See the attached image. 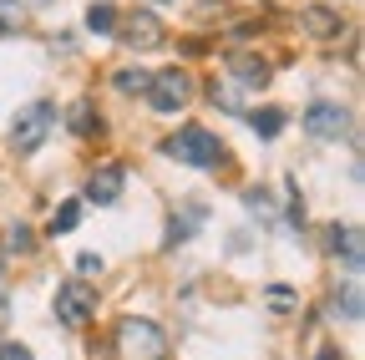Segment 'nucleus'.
<instances>
[{
  "mask_svg": "<svg viewBox=\"0 0 365 360\" xmlns=\"http://www.w3.org/2000/svg\"><path fill=\"white\" fill-rule=\"evenodd\" d=\"M163 355H168V335L153 320L127 314V320L117 325V360H163Z\"/></svg>",
  "mask_w": 365,
  "mask_h": 360,
  "instance_id": "f257e3e1",
  "label": "nucleus"
},
{
  "mask_svg": "<svg viewBox=\"0 0 365 360\" xmlns=\"http://www.w3.org/2000/svg\"><path fill=\"white\" fill-rule=\"evenodd\" d=\"M163 153L178 158V163H188V168H218L223 163V148H218V138L208 127H178L163 143Z\"/></svg>",
  "mask_w": 365,
  "mask_h": 360,
  "instance_id": "f03ea898",
  "label": "nucleus"
},
{
  "mask_svg": "<svg viewBox=\"0 0 365 360\" xmlns=\"http://www.w3.org/2000/svg\"><path fill=\"white\" fill-rule=\"evenodd\" d=\"M46 132H51V107H46V102H31V107H21L16 122H11V148H16L21 158H31L36 148H46Z\"/></svg>",
  "mask_w": 365,
  "mask_h": 360,
  "instance_id": "7ed1b4c3",
  "label": "nucleus"
},
{
  "mask_svg": "<svg viewBox=\"0 0 365 360\" xmlns=\"http://www.w3.org/2000/svg\"><path fill=\"white\" fill-rule=\"evenodd\" d=\"M148 107L153 112H178L182 102H188V76H182V66H168V71H158L153 81H148Z\"/></svg>",
  "mask_w": 365,
  "mask_h": 360,
  "instance_id": "20e7f679",
  "label": "nucleus"
},
{
  "mask_svg": "<svg viewBox=\"0 0 365 360\" xmlns=\"http://www.w3.org/2000/svg\"><path fill=\"white\" fill-rule=\"evenodd\" d=\"M345 127H350V112H345L340 102H314V107L304 112V132H309V138H319V143L345 138Z\"/></svg>",
  "mask_w": 365,
  "mask_h": 360,
  "instance_id": "39448f33",
  "label": "nucleus"
},
{
  "mask_svg": "<svg viewBox=\"0 0 365 360\" xmlns=\"http://www.w3.org/2000/svg\"><path fill=\"white\" fill-rule=\"evenodd\" d=\"M91 309H97V289L91 284H61L56 289V314H61V325H86L91 320Z\"/></svg>",
  "mask_w": 365,
  "mask_h": 360,
  "instance_id": "423d86ee",
  "label": "nucleus"
},
{
  "mask_svg": "<svg viewBox=\"0 0 365 360\" xmlns=\"http://www.w3.org/2000/svg\"><path fill=\"white\" fill-rule=\"evenodd\" d=\"M122 183H127V173H122L117 163H102L97 173L86 178V203H102V208L117 203V198H122Z\"/></svg>",
  "mask_w": 365,
  "mask_h": 360,
  "instance_id": "0eeeda50",
  "label": "nucleus"
},
{
  "mask_svg": "<svg viewBox=\"0 0 365 360\" xmlns=\"http://www.w3.org/2000/svg\"><path fill=\"white\" fill-rule=\"evenodd\" d=\"M163 41H168V36H163V21L148 16V11L132 16L127 31H122V46H127V51H153V46H163Z\"/></svg>",
  "mask_w": 365,
  "mask_h": 360,
  "instance_id": "6e6552de",
  "label": "nucleus"
},
{
  "mask_svg": "<svg viewBox=\"0 0 365 360\" xmlns=\"http://www.w3.org/2000/svg\"><path fill=\"white\" fill-rule=\"evenodd\" d=\"M330 249L345 254V269H350V274H360L365 254H360V229H355V223H335V229H330Z\"/></svg>",
  "mask_w": 365,
  "mask_h": 360,
  "instance_id": "1a4fd4ad",
  "label": "nucleus"
},
{
  "mask_svg": "<svg viewBox=\"0 0 365 360\" xmlns=\"http://www.w3.org/2000/svg\"><path fill=\"white\" fill-rule=\"evenodd\" d=\"M299 26H304L314 41H330V36H340V11H330V6H304V11H299Z\"/></svg>",
  "mask_w": 365,
  "mask_h": 360,
  "instance_id": "9d476101",
  "label": "nucleus"
},
{
  "mask_svg": "<svg viewBox=\"0 0 365 360\" xmlns=\"http://www.w3.org/2000/svg\"><path fill=\"white\" fill-rule=\"evenodd\" d=\"M86 31L91 36H112L117 31V6H107V0H102V6H91L86 11Z\"/></svg>",
  "mask_w": 365,
  "mask_h": 360,
  "instance_id": "9b49d317",
  "label": "nucleus"
},
{
  "mask_svg": "<svg viewBox=\"0 0 365 360\" xmlns=\"http://www.w3.org/2000/svg\"><path fill=\"white\" fill-rule=\"evenodd\" d=\"M81 223V203H61L56 213H51V234H71Z\"/></svg>",
  "mask_w": 365,
  "mask_h": 360,
  "instance_id": "f8f14e48",
  "label": "nucleus"
},
{
  "mask_svg": "<svg viewBox=\"0 0 365 360\" xmlns=\"http://www.w3.org/2000/svg\"><path fill=\"white\" fill-rule=\"evenodd\" d=\"M254 132H259V138H279V132H284V112H254Z\"/></svg>",
  "mask_w": 365,
  "mask_h": 360,
  "instance_id": "ddd939ff",
  "label": "nucleus"
},
{
  "mask_svg": "<svg viewBox=\"0 0 365 360\" xmlns=\"http://www.w3.org/2000/svg\"><path fill=\"white\" fill-rule=\"evenodd\" d=\"M97 127H102V122L91 117V107H86V102H76V107H71V132H76V138H91Z\"/></svg>",
  "mask_w": 365,
  "mask_h": 360,
  "instance_id": "4468645a",
  "label": "nucleus"
},
{
  "mask_svg": "<svg viewBox=\"0 0 365 360\" xmlns=\"http://www.w3.org/2000/svg\"><path fill=\"white\" fill-rule=\"evenodd\" d=\"M234 76H239L244 86H264V81H269L264 61H234Z\"/></svg>",
  "mask_w": 365,
  "mask_h": 360,
  "instance_id": "2eb2a0df",
  "label": "nucleus"
},
{
  "mask_svg": "<svg viewBox=\"0 0 365 360\" xmlns=\"http://www.w3.org/2000/svg\"><path fill=\"white\" fill-rule=\"evenodd\" d=\"M148 71H117V92H127V97H137V92H148Z\"/></svg>",
  "mask_w": 365,
  "mask_h": 360,
  "instance_id": "dca6fc26",
  "label": "nucleus"
},
{
  "mask_svg": "<svg viewBox=\"0 0 365 360\" xmlns=\"http://www.w3.org/2000/svg\"><path fill=\"white\" fill-rule=\"evenodd\" d=\"M21 31V0H0V36Z\"/></svg>",
  "mask_w": 365,
  "mask_h": 360,
  "instance_id": "f3484780",
  "label": "nucleus"
},
{
  "mask_svg": "<svg viewBox=\"0 0 365 360\" xmlns=\"http://www.w3.org/2000/svg\"><path fill=\"white\" fill-rule=\"evenodd\" d=\"M335 304H340L335 314H345V320H360V284H350V289H345Z\"/></svg>",
  "mask_w": 365,
  "mask_h": 360,
  "instance_id": "a211bd4d",
  "label": "nucleus"
},
{
  "mask_svg": "<svg viewBox=\"0 0 365 360\" xmlns=\"http://www.w3.org/2000/svg\"><path fill=\"white\" fill-rule=\"evenodd\" d=\"M6 249H11V254H26V249H31L26 223H11V229H6Z\"/></svg>",
  "mask_w": 365,
  "mask_h": 360,
  "instance_id": "6ab92c4d",
  "label": "nucleus"
},
{
  "mask_svg": "<svg viewBox=\"0 0 365 360\" xmlns=\"http://www.w3.org/2000/svg\"><path fill=\"white\" fill-rule=\"evenodd\" d=\"M0 360H31V350H26V345H11V340H6V345H0Z\"/></svg>",
  "mask_w": 365,
  "mask_h": 360,
  "instance_id": "aec40b11",
  "label": "nucleus"
},
{
  "mask_svg": "<svg viewBox=\"0 0 365 360\" xmlns=\"http://www.w3.org/2000/svg\"><path fill=\"white\" fill-rule=\"evenodd\" d=\"M76 269H81V274H97L102 259H97V254H81V259H76Z\"/></svg>",
  "mask_w": 365,
  "mask_h": 360,
  "instance_id": "412c9836",
  "label": "nucleus"
},
{
  "mask_svg": "<svg viewBox=\"0 0 365 360\" xmlns=\"http://www.w3.org/2000/svg\"><path fill=\"white\" fill-rule=\"evenodd\" d=\"M6 314H11V294H6V269H0V325H6Z\"/></svg>",
  "mask_w": 365,
  "mask_h": 360,
  "instance_id": "4be33fe9",
  "label": "nucleus"
},
{
  "mask_svg": "<svg viewBox=\"0 0 365 360\" xmlns=\"http://www.w3.org/2000/svg\"><path fill=\"white\" fill-rule=\"evenodd\" d=\"M269 304H279V309H284V304H294V294H289V289H269Z\"/></svg>",
  "mask_w": 365,
  "mask_h": 360,
  "instance_id": "5701e85b",
  "label": "nucleus"
},
{
  "mask_svg": "<svg viewBox=\"0 0 365 360\" xmlns=\"http://www.w3.org/2000/svg\"><path fill=\"white\" fill-rule=\"evenodd\" d=\"M319 360H340V355H335V350H325V355H319Z\"/></svg>",
  "mask_w": 365,
  "mask_h": 360,
  "instance_id": "b1692460",
  "label": "nucleus"
}]
</instances>
